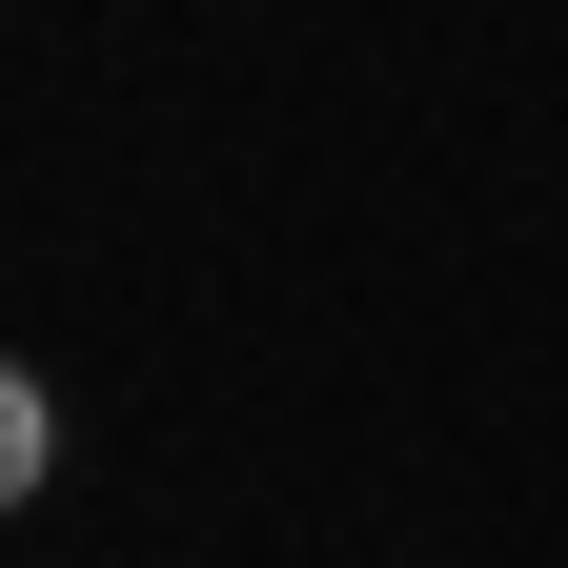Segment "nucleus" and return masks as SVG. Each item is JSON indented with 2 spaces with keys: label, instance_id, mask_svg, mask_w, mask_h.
Returning <instances> with one entry per match:
<instances>
[{
  "label": "nucleus",
  "instance_id": "1",
  "mask_svg": "<svg viewBox=\"0 0 568 568\" xmlns=\"http://www.w3.org/2000/svg\"><path fill=\"white\" fill-rule=\"evenodd\" d=\"M41 447H61V426H41V386L0 366V508H21V487H41Z\"/></svg>",
  "mask_w": 568,
  "mask_h": 568
}]
</instances>
